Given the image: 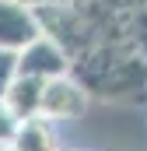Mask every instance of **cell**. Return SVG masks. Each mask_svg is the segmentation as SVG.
Returning <instances> with one entry per match:
<instances>
[{"label":"cell","instance_id":"cell-1","mask_svg":"<svg viewBox=\"0 0 147 151\" xmlns=\"http://www.w3.org/2000/svg\"><path fill=\"white\" fill-rule=\"evenodd\" d=\"M77 67V81L84 91L102 95V99H140L147 91V56L137 49H119V46H91L88 53L77 56L70 70Z\"/></svg>","mask_w":147,"mask_h":151},{"label":"cell","instance_id":"cell-2","mask_svg":"<svg viewBox=\"0 0 147 151\" xmlns=\"http://www.w3.org/2000/svg\"><path fill=\"white\" fill-rule=\"evenodd\" d=\"M88 109V91L74 74H60L42 81V99H39V116H46L49 123L60 119H77Z\"/></svg>","mask_w":147,"mask_h":151},{"label":"cell","instance_id":"cell-3","mask_svg":"<svg viewBox=\"0 0 147 151\" xmlns=\"http://www.w3.org/2000/svg\"><path fill=\"white\" fill-rule=\"evenodd\" d=\"M70 56L60 42H53L49 35H39L32 39L25 49H18V74H28L39 77V81H49V77H60V74H70Z\"/></svg>","mask_w":147,"mask_h":151},{"label":"cell","instance_id":"cell-4","mask_svg":"<svg viewBox=\"0 0 147 151\" xmlns=\"http://www.w3.org/2000/svg\"><path fill=\"white\" fill-rule=\"evenodd\" d=\"M39 35H42V28H39L35 7L14 4V0H0V49L18 53Z\"/></svg>","mask_w":147,"mask_h":151},{"label":"cell","instance_id":"cell-5","mask_svg":"<svg viewBox=\"0 0 147 151\" xmlns=\"http://www.w3.org/2000/svg\"><path fill=\"white\" fill-rule=\"evenodd\" d=\"M11 148H14V151H63L56 130H53V123H49L46 116L18 119L14 137H11Z\"/></svg>","mask_w":147,"mask_h":151},{"label":"cell","instance_id":"cell-6","mask_svg":"<svg viewBox=\"0 0 147 151\" xmlns=\"http://www.w3.org/2000/svg\"><path fill=\"white\" fill-rule=\"evenodd\" d=\"M39 99H42V81L28 74H14V81L4 91V106L14 113V119L39 116Z\"/></svg>","mask_w":147,"mask_h":151},{"label":"cell","instance_id":"cell-7","mask_svg":"<svg viewBox=\"0 0 147 151\" xmlns=\"http://www.w3.org/2000/svg\"><path fill=\"white\" fill-rule=\"evenodd\" d=\"M14 74H18V53H11V49H0V99H4L7 84L14 81Z\"/></svg>","mask_w":147,"mask_h":151},{"label":"cell","instance_id":"cell-8","mask_svg":"<svg viewBox=\"0 0 147 151\" xmlns=\"http://www.w3.org/2000/svg\"><path fill=\"white\" fill-rule=\"evenodd\" d=\"M14 127H18V119H14V113H11V109L4 106V99H0V144H11Z\"/></svg>","mask_w":147,"mask_h":151},{"label":"cell","instance_id":"cell-9","mask_svg":"<svg viewBox=\"0 0 147 151\" xmlns=\"http://www.w3.org/2000/svg\"><path fill=\"white\" fill-rule=\"evenodd\" d=\"M14 4H25V7H42V4H49V0H14Z\"/></svg>","mask_w":147,"mask_h":151},{"label":"cell","instance_id":"cell-10","mask_svg":"<svg viewBox=\"0 0 147 151\" xmlns=\"http://www.w3.org/2000/svg\"><path fill=\"white\" fill-rule=\"evenodd\" d=\"M0 151H14V148H11V144H0Z\"/></svg>","mask_w":147,"mask_h":151}]
</instances>
